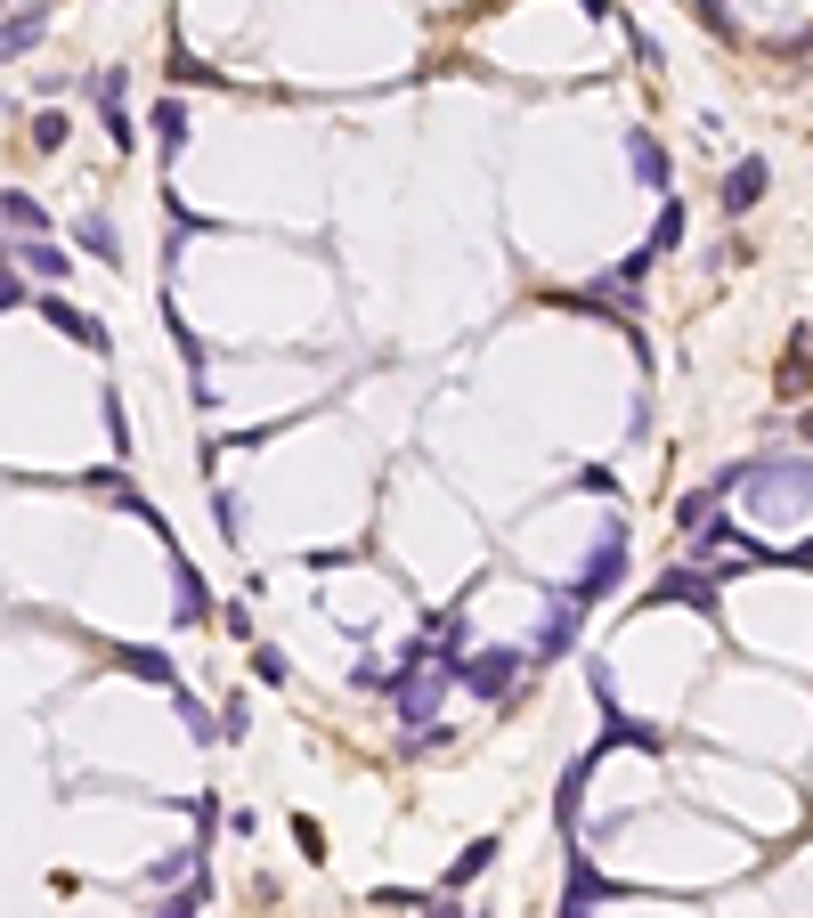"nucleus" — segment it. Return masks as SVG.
Returning <instances> with one entry per match:
<instances>
[{
  "label": "nucleus",
  "instance_id": "1",
  "mask_svg": "<svg viewBox=\"0 0 813 918\" xmlns=\"http://www.w3.org/2000/svg\"><path fill=\"white\" fill-rule=\"evenodd\" d=\"M733 488L748 505H805L813 496V455H765V464H740Z\"/></svg>",
  "mask_w": 813,
  "mask_h": 918
},
{
  "label": "nucleus",
  "instance_id": "2",
  "mask_svg": "<svg viewBox=\"0 0 813 918\" xmlns=\"http://www.w3.org/2000/svg\"><path fill=\"white\" fill-rule=\"evenodd\" d=\"M618 569H627V529H618V520H611V529H602L594 537V553H586V569H578V601H602V594H611V577Z\"/></svg>",
  "mask_w": 813,
  "mask_h": 918
},
{
  "label": "nucleus",
  "instance_id": "3",
  "mask_svg": "<svg viewBox=\"0 0 813 918\" xmlns=\"http://www.w3.org/2000/svg\"><path fill=\"white\" fill-rule=\"evenodd\" d=\"M578 610H586V601L561 586L546 601V618H537V634H529V659H561V651H570V642H578Z\"/></svg>",
  "mask_w": 813,
  "mask_h": 918
},
{
  "label": "nucleus",
  "instance_id": "4",
  "mask_svg": "<svg viewBox=\"0 0 813 918\" xmlns=\"http://www.w3.org/2000/svg\"><path fill=\"white\" fill-rule=\"evenodd\" d=\"M520 659H529V651H488V659H464V683H472L481 699H505V692H513V675H520Z\"/></svg>",
  "mask_w": 813,
  "mask_h": 918
},
{
  "label": "nucleus",
  "instance_id": "5",
  "mask_svg": "<svg viewBox=\"0 0 813 918\" xmlns=\"http://www.w3.org/2000/svg\"><path fill=\"white\" fill-rule=\"evenodd\" d=\"M765 179H773V172H765V155H748V163H733V179H724V212H748V203L765 196Z\"/></svg>",
  "mask_w": 813,
  "mask_h": 918
},
{
  "label": "nucleus",
  "instance_id": "6",
  "mask_svg": "<svg viewBox=\"0 0 813 918\" xmlns=\"http://www.w3.org/2000/svg\"><path fill=\"white\" fill-rule=\"evenodd\" d=\"M41 318H50V325H66V333H74V342H81V350H98V358H107V325H90V318H74V309H66V301H41Z\"/></svg>",
  "mask_w": 813,
  "mask_h": 918
},
{
  "label": "nucleus",
  "instance_id": "7",
  "mask_svg": "<svg viewBox=\"0 0 813 918\" xmlns=\"http://www.w3.org/2000/svg\"><path fill=\"white\" fill-rule=\"evenodd\" d=\"M74 236H81V253H90V261H107V268L122 261V236H114V220H98V212H90V220L74 228Z\"/></svg>",
  "mask_w": 813,
  "mask_h": 918
},
{
  "label": "nucleus",
  "instance_id": "8",
  "mask_svg": "<svg viewBox=\"0 0 813 918\" xmlns=\"http://www.w3.org/2000/svg\"><path fill=\"white\" fill-rule=\"evenodd\" d=\"M17 261H25L33 277H50V285L66 277V253H57V244H41V236H33V244H17Z\"/></svg>",
  "mask_w": 813,
  "mask_h": 918
},
{
  "label": "nucleus",
  "instance_id": "9",
  "mask_svg": "<svg viewBox=\"0 0 813 918\" xmlns=\"http://www.w3.org/2000/svg\"><path fill=\"white\" fill-rule=\"evenodd\" d=\"M651 601H700V610H707V577H700V569H675Z\"/></svg>",
  "mask_w": 813,
  "mask_h": 918
},
{
  "label": "nucleus",
  "instance_id": "10",
  "mask_svg": "<svg viewBox=\"0 0 813 918\" xmlns=\"http://www.w3.org/2000/svg\"><path fill=\"white\" fill-rule=\"evenodd\" d=\"M122 666H131V675H147V683H163V692H179L172 659H155V651H122Z\"/></svg>",
  "mask_w": 813,
  "mask_h": 918
},
{
  "label": "nucleus",
  "instance_id": "11",
  "mask_svg": "<svg viewBox=\"0 0 813 918\" xmlns=\"http://www.w3.org/2000/svg\"><path fill=\"white\" fill-rule=\"evenodd\" d=\"M212 529L228 537V545H237V537H244V505H237V496H228V488H212Z\"/></svg>",
  "mask_w": 813,
  "mask_h": 918
},
{
  "label": "nucleus",
  "instance_id": "12",
  "mask_svg": "<svg viewBox=\"0 0 813 918\" xmlns=\"http://www.w3.org/2000/svg\"><path fill=\"white\" fill-rule=\"evenodd\" d=\"M155 139H163V155H179L187 147V107H155Z\"/></svg>",
  "mask_w": 813,
  "mask_h": 918
},
{
  "label": "nucleus",
  "instance_id": "13",
  "mask_svg": "<svg viewBox=\"0 0 813 918\" xmlns=\"http://www.w3.org/2000/svg\"><path fill=\"white\" fill-rule=\"evenodd\" d=\"M25 228L41 236V203H33V196H17V187H9V236L25 244Z\"/></svg>",
  "mask_w": 813,
  "mask_h": 918
},
{
  "label": "nucleus",
  "instance_id": "14",
  "mask_svg": "<svg viewBox=\"0 0 813 918\" xmlns=\"http://www.w3.org/2000/svg\"><path fill=\"white\" fill-rule=\"evenodd\" d=\"M496 862V845H464V862H455L448 870V886H472V878H481V870Z\"/></svg>",
  "mask_w": 813,
  "mask_h": 918
},
{
  "label": "nucleus",
  "instance_id": "15",
  "mask_svg": "<svg viewBox=\"0 0 813 918\" xmlns=\"http://www.w3.org/2000/svg\"><path fill=\"white\" fill-rule=\"evenodd\" d=\"M627 155H635V172L651 179V187H667V163H659V147H651V139H627Z\"/></svg>",
  "mask_w": 813,
  "mask_h": 918
},
{
  "label": "nucleus",
  "instance_id": "16",
  "mask_svg": "<svg viewBox=\"0 0 813 918\" xmlns=\"http://www.w3.org/2000/svg\"><path fill=\"white\" fill-rule=\"evenodd\" d=\"M33 33H41V16H9V57H25Z\"/></svg>",
  "mask_w": 813,
  "mask_h": 918
},
{
  "label": "nucleus",
  "instance_id": "17",
  "mask_svg": "<svg viewBox=\"0 0 813 918\" xmlns=\"http://www.w3.org/2000/svg\"><path fill=\"white\" fill-rule=\"evenodd\" d=\"M683 236V212H675V203H667V212H659V236H651V253H667V244H675Z\"/></svg>",
  "mask_w": 813,
  "mask_h": 918
},
{
  "label": "nucleus",
  "instance_id": "18",
  "mask_svg": "<svg viewBox=\"0 0 813 918\" xmlns=\"http://www.w3.org/2000/svg\"><path fill=\"white\" fill-rule=\"evenodd\" d=\"M107 440H114V455H131V423H122V407L107 399Z\"/></svg>",
  "mask_w": 813,
  "mask_h": 918
},
{
  "label": "nucleus",
  "instance_id": "19",
  "mask_svg": "<svg viewBox=\"0 0 813 918\" xmlns=\"http://www.w3.org/2000/svg\"><path fill=\"white\" fill-rule=\"evenodd\" d=\"M41 9H50V0H9V16H41Z\"/></svg>",
  "mask_w": 813,
  "mask_h": 918
},
{
  "label": "nucleus",
  "instance_id": "20",
  "mask_svg": "<svg viewBox=\"0 0 813 918\" xmlns=\"http://www.w3.org/2000/svg\"><path fill=\"white\" fill-rule=\"evenodd\" d=\"M424 918H464V910H455V903H431V910H424Z\"/></svg>",
  "mask_w": 813,
  "mask_h": 918
}]
</instances>
